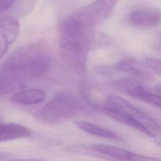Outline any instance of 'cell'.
Here are the masks:
<instances>
[{
	"label": "cell",
	"mask_w": 161,
	"mask_h": 161,
	"mask_svg": "<svg viewBox=\"0 0 161 161\" xmlns=\"http://www.w3.org/2000/svg\"><path fill=\"white\" fill-rule=\"evenodd\" d=\"M50 66L47 50L39 44L21 47L0 67V96L18 91L26 82L43 76Z\"/></svg>",
	"instance_id": "1"
},
{
	"label": "cell",
	"mask_w": 161,
	"mask_h": 161,
	"mask_svg": "<svg viewBox=\"0 0 161 161\" xmlns=\"http://www.w3.org/2000/svg\"><path fill=\"white\" fill-rule=\"evenodd\" d=\"M59 48L62 57L71 67L84 71L93 33L92 28L79 25L69 18L58 28Z\"/></svg>",
	"instance_id": "2"
},
{
	"label": "cell",
	"mask_w": 161,
	"mask_h": 161,
	"mask_svg": "<svg viewBox=\"0 0 161 161\" xmlns=\"http://www.w3.org/2000/svg\"><path fill=\"white\" fill-rule=\"evenodd\" d=\"M82 108L80 100L74 94L61 91L38 111V116L47 123H55L75 116Z\"/></svg>",
	"instance_id": "3"
},
{
	"label": "cell",
	"mask_w": 161,
	"mask_h": 161,
	"mask_svg": "<svg viewBox=\"0 0 161 161\" xmlns=\"http://www.w3.org/2000/svg\"><path fill=\"white\" fill-rule=\"evenodd\" d=\"M119 0H95L86 5L69 17L70 19L87 28L104 22L112 13Z\"/></svg>",
	"instance_id": "4"
},
{
	"label": "cell",
	"mask_w": 161,
	"mask_h": 161,
	"mask_svg": "<svg viewBox=\"0 0 161 161\" xmlns=\"http://www.w3.org/2000/svg\"><path fill=\"white\" fill-rule=\"evenodd\" d=\"M102 105L115 108L128 113L141 123L151 133L153 137L160 135V126L155 119L123 97L109 95Z\"/></svg>",
	"instance_id": "5"
},
{
	"label": "cell",
	"mask_w": 161,
	"mask_h": 161,
	"mask_svg": "<svg viewBox=\"0 0 161 161\" xmlns=\"http://www.w3.org/2000/svg\"><path fill=\"white\" fill-rule=\"evenodd\" d=\"M115 86L135 99L147 103L158 108H160V95L150 91L137 80L133 78H124L116 81Z\"/></svg>",
	"instance_id": "6"
},
{
	"label": "cell",
	"mask_w": 161,
	"mask_h": 161,
	"mask_svg": "<svg viewBox=\"0 0 161 161\" xmlns=\"http://www.w3.org/2000/svg\"><path fill=\"white\" fill-rule=\"evenodd\" d=\"M19 30V22L16 18H0V59L6 53L10 45L16 40Z\"/></svg>",
	"instance_id": "7"
},
{
	"label": "cell",
	"mask_w": 161,
	"mask_h": 161,
	"mask_svg": "<svg viewBox=\"0 0 161 161\" xmlns=\"http://www.w3.org/2000/svg\"><path fill=\"white\" fill-rule=\"evenodd\" d=\"M128 18L130 23L137 26H154L160 22V11L155 8H138L131 11Z\"/></svg>",
	"instance_id": "8"
},
{
	"label": "cell",
	"mask_w": 161,
	"mask_h": 161,
	"mask_svg": "<svg viewBox=\"0 0 161 161\" xmlns=\"http://www.w3.org/2000/svg\"><path fill=\"white\" fill-rule=\"evenodd\" d=\"M148 67L140 61L130 57L121 58L115 64V68L120 72L129 74L144 80H152L153 75Z\"/></svg>",
	"instance_id": "9"
},
{
	"label": "cell",
	"mask_w": 161,
	"mask_h": 161,
	"mask_svg": "<svg viewBox=\"0 0 161 161\" xmlns=\"http://www.w3.org/2000/svg\"><path fill=\"white\" fill-rule=\"evenodd\" d=\"M90 148L98 153L108 155L115 158L120 160H156L152 157H148L144 155H141L137 153H133L124 148L111 146L105 144H92Z\"/></svg>",
	"instance_id": "10"
},
{
	"label": "cell",
	"mask_w": 161,
	"mask_h": 161,
	"mask_svg": "<svg viewBox=\"0 0 161 161\" xmlns=\"http://www.w3.org/2000/svg\"><path fill=\"white\" fill-rule=\"evenodd\" d=\"M101 109L105 114L113 118V119L131 126L144 133L145 135L153 137L151 133L141 123H140L137 119L134 118L128 113L119 109L106 106L104 105H102L101 106Z\"/></svg>",
	"instance_id": "11"
},
{
	"label": "cell",
	"mask_w": 161,
	"mask_h": 161,
	"mask_svg": "<svg viewBox=\"0 0 161 161\" xmlns=\"http://www.w3.org/2000/svg\"><path fill=\"white\" fill-rule=\"evenodd\" d=\"M31 131L26 126L14 123H0V142L28 137Z\"/></svg>",
	"instance_id": "12"
},
{
	"label": "cell",
	"mask_w": 161,
	"mask_h": 161,
	"mask_svg": "<svg viewBox=\"0 0 161 161\" xmlns=\"http://www.w3.org/2000/svg\"><path fill=\"white\" fill-rule=\"evenodd\" d=\"M45 98V93L40 89H21L11 97L10 101L20 104H36Z\"/></svg>",
	"instance_id": "13"
},
{
	"label": "cell",
	"mask_w": 161,
	"mask_h": 161,
	"mask_svg": "<svg viewBox=\"0 0 161 161\" xmlns=\"http://www.w3.org/2000/svg\"><path fill=\"white\" fill-rule=\"evenodd\" d=\"M75 124L80 130H82L90 135L110 140H117L118 138V135L112 130L92 123L84 121H77L75 122Z\"/></svg>",
	"instance_id": "14"
},
{
	"label": "cell",
	"mask_w": 161,
	"mask_h": 161,
	"mask_svg": "<svg viewBox=\"0 0 161 161\" xmlns=\"http://www.w3.org/2000/svg\"><path fill=\"white\" fill-rule=\"evenodd\" d=\"M144 61H145V65L151 69L158 75H160L161 67H160V62L159 60L153 57H145L144 58Z\"/></svg>",
	"instance_id": "15"
},
{
	"label": "cell",
	"mask_w": 161,
	"mask_h": 161,
	"mask_svg": "<svg viewBox=\"0 0 161 161\" xmlns=\"http://www.w3.org/2000/svg\"><path fill=\"white\" fill-rule=\"evenodd\" d=\"M17 0H0V13L9 9Z\"/></svg>",
	"instance_id": "16"
},
{
	"label": "cell",
	"mask_w": 161,
	"mask_h": 161,
	"mask_svg": "<svg viewBox=\"0 0 161 161\" xmlns=\"http://www.w3.org/2000/svg\"><path fill=\"white\" fill-rule=\"evenodd\" d=\"M9 157V154L5 152H0V160H5L8 158V157Z\"/></svg>",
	"instance_id": "17"
}]
</instances>
